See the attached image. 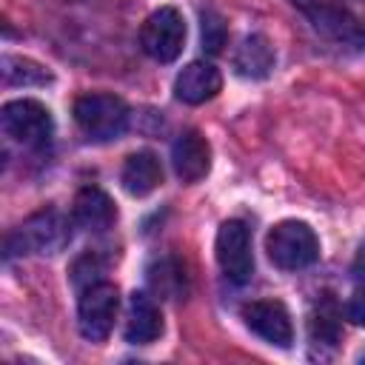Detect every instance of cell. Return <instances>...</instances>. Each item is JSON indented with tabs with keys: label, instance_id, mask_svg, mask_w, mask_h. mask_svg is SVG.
<instances>
[{
	"label": "cell",
	"instance_id": "1",
	"mask_svg": "<svg viewBox=\"0 0 365 365\" xmlns=\"http://www.w3.org/2000/svg\"><path fill=\"white\" fill-rule=\"evenodd\" d=\"M71 237V222L57 208H43L17 225L6 240V257L14 254H57Z\"/></svg>",
	"mask_w": 365,
	"mask_h": 365
},
{
	"label": "cell",
	"instance_id": "2",
	"mask_svg": "<svg viewBox=\"0 0 365 365\" xmlns=\"http://www.w3.org/2000/svg\"><path fill=\"white\" fill-rule=\"evenodd\" d=\"M74 123L91 143H111L128 128V108L114 94H83L74 103Z\"/></svg>",
	"mask_w": 365,
	"mask_h": 365
},
{
	"label": "cell",
	"instance_id": "3",
	"mask_svg": "<svg viewBox=\"0 0 365 365\" xmlns=\"http://www.w3.org/2000/svg\"><path fill=\"white\" fill-rule=\"evenodd\" d=\"M268 259L282 271H299L308 268L319 257V240L308 222L299 220H282L268 231L265 240Z\"/></svg>",
	"mask_w": 365,
	"mask_h": 365
},
{
	"label": "cell",
	"instance_id": "4",
	"mask_svg": "<svg viewBox=\"0 0 365 365\" xmlns=\"http://www.w3.org/2000/svg\"><path fill=\"white\" fill-rule=\"evenodd\" d=\"M0 125H3V134L11 137L14 143L20 145H29V148H46L51 143V134H54V120L48 114V108L37 100H11L3 106L0 111Z\"/></svg>",
	"mask_w": 365,
	"mask_h": 365
},
{
	"label": "cell",
	"instance_id": "5",
	"mask_svg": "<svg viewBox=\"0 0 365 365\" xmlns=\"http://www.w3.org/2000/svg\"><path fill=\"white\" fill-rule=\"evenodd\" d=\"M143 51L157 63H174L185 46V20L177 9L163 6L151 11L140 31Z\"/></svg>",
	"mask_w": 365,
	"mask_h": 365
},
{
	"label": "cell",
	"instance_id": "6",
	"mask_svg": "<svg viewBox=\"0 0 365 365\" xmlns=\"http://www.w3.org/2000/svg\"><path fill=\"white\" fill-rule=\"evenodd\" d=\"M117 288L111 282H91L88 288L80 291V302H77V322H80V334L88 342H103L111 328H114V317H117Z\"/></svg>",
	"mask_w": 365,
	"mask_h": 365
},
{
	"label": "cell",
	"instance_id": "7",
	"mask_svg": "<svg viewBox=\"0 0 365 365\" xmlns=\"http://www.w3.org/2000/svg\"><path fill=\"white\" fill-rule=\"evenodd\" d=\"M291 3L308 17V23L319 34L336 43H345V46H365V29L345 6L334 0H291Z\"/></svg>",
	"mask_w": 365,
	"mask_h": 365
},
{
	"label": "cell",
	"instance_id": "8",
	"mask_svg": "<svg viewBox=\"0 0 365 365\" xmlns=\"http://www.w3.org/2000/svg\"><path fill=\"white\" fill-rule=\"evenodd\" d=\"M217 262L222 274L242 285L254 274V254H251V231L242 220H225L217 231Z\"/></svg>",
	"mask_w": 365,
	"mask_h": 365
},
{
	"label": "cell",
	"instance_id": "9",
	"mask_svg": "<svg viewBox=\"0 0 365 365\" xmlns=\"http://www.w3.org/2000/svg\"><path fill=\"white\" fill-rule=\"evenodd\" d=\"M242 319L245 325L262 336L265 342L277 345V348H288L294 342V325H291V314L279 299H257L248 302L242 308Z\"/></svg>",
	"mask_w": 365,
	"mask_h": 365
},
{
	"label": "cell",
	"instance_id": "10",
	"mask_svg": "<svg viewBox=\"0 0 365 365\" xmlns=\"http://www.w3.org/2000/svg\"><path fill=\"white\" fill-rule=\"evenodd\" d=\"M171 165L182 182H197L211 168V145L200 131H182L171 145Z\"/></svg>",
	"mask_w": 365,
	"mask_h": 365
},
{
	"label": "cell",
	"instance_id": "11",
	"mask_svg": "<svg viewBox=\"0 0 365 365\" xmlns=\"http://www.w3.org/2000/svg\"><path fill=\"white\" fill-rule=\"evenodd\" d=\"M222 88V74L217 66L205 63V60H194L188 63L177 80H174V94L177 100L188 103V106H200L211 97H217V91Z\"/></svg>",
	"mask_w": 365,
	"mask_h": 365
},
{
	"label": "cell",
	"instance_id": "12",
	"mask_svg": "<svg viewBox=\"0 0 365 365\" xmlns=\"http://www.w3.org/2000/svg\"><path fill=\"white\" fill-rule=\"evenodd\" d=\"M163 334V314L157 308V302L143 294L134 291L128 297V317H125V339L131 345H148Z\"/></svg>",
	"mask_w": 365,
	"mask_h": 365
},
{
	"label": "cell",
	"instance_id": "13",
	"mask_svg": "<svg viewBox=\"0 0 365 365\" xmlns=\"http://www.w3.org/2000/svg\"><path fill=\"white\" fill-rule=\"evenodd\" d=\"M71 217L77 225H83L86 231H108L117 220V208L111 202V197L103 188L86 185L77 191L74 205H71Z\"/></svg>",
	"mask_w": 365,
	"mask_h": 365
},
{
	"label": "cell",
	"instance_id": "14",
	"mask_svg": "<svg viewBox=\"0 0 365 365\" xmlns=\"http://www.w3.org/2000/svg\"><path fill=\"white\" fill-rule=\"evenodd\" d=\"M274 48L268 43V37L262 34H248L240 40L237 51H234V71L245 80H262L271 74L274 68Z\"/></svg>",
	"mask_w": 365,
	"mask_h": 365
},
{
	"label": "cell",
	"instance_id": "15",
	"mask_svg": "<svg viewBox=\"0 0 365 365\" xmlns=\"http://www.w3.org/2000/svg\"><path fill=\"white\" fill-rule=\"evenodd\" d=\"M120 182L123 188L131 194V197H145L151 194L160 182H163V165L157 160V154L151 151H137L125 160L123 165V174H120Z\"/></svg>",
	"mask_w": 365,
	"mask_h": 365
},
{
	"label": "cell",
	"instance_id": "16",
	"mask_svg": "<svg viewBox=\"0 0 365 365\" xmlns=\"http://www.w3.org/2000/svg\"><path fill=\"white\" fill-rule=\"evenodd\" d=\"M308 334H311V342H317V345H331L334 348L339 342L342 311H339V305L331 294H322V299H317V305L311 311V319H308Z\"/></svg>",
	"mask_w": 365,
	"mask_h": 365
},
{
	"label": "cell",
	"instance_id": "17",
	"mask_svg": "<svg viewBox=\"0 0 365 365\" xmlns=\"http://www.w3.org/2000/svg\"><path fill=\"white\" fill-rule=\"evenodd\" d=\"M3 83L6 86H46L51 83V71L43 68L40 63L17 54H3Z\"/></svg>",
	"mask_w": 365,
	"mask_h": 365
},
{
	"label": "cell",
	"instance_id": "18",
	"mask_svg": "<svg viewBox=\"0 0 365 365\" xmlns=\"http://www.w3.org/2000/svg\"><path fill=\"white\" fill-rule=\"evenodd\" d=\"M148 282H151L160 294H165V297H171V299H180V294L185 291V277H182V271H180V265H177L174 259H160V262L148 271Z\"/></svg>",
	"mask_w": 365,
	"mask_h": 365
},
{
	"label": "cell",
	"instance_id": "19",
	"mask_svg": "<svg viewBox=\"0 0 365 365\" xmlns=\"http://www.w3.org/2000/svg\"><path fill=\"white\" fill-rule=\"evenodd\" d=\"M200 20H202V23H200V31H202V48H205L208 54H220L222 46H225V37H228L222 17H220L214 9H202V11H200Z\"/></svg>",
	"mask_w": 365,
	"mask_h": 365
},
{
	"label": "cell",
	"instance_id": "20",
	"mask_svg": "<svg viewBox=\"0 0 365 365\" xmlns=\"http://www.w3.org/2000/svg\"><path fill=\"white\" fill-rule=\"evenodd\" d=\"M345 317L354 325H365V288H356L351 294V299L345 302Z\"/></svg>",
	"mask_w": 365,
	"mask_h": 365
},
{
	"label": "cell",
	"instance_id": "21",
	"mask_svg": "<svg viewBox=\"0 0 365 365\" xmlns=\"http://www.w3.org/2000/svg\"><path fill=\"white\" fill-rule=\"evenodd\" d=\"M351 271H354V277H356V279H362V277H365V242L359 245V254H356V259H354V268H351Z\"/></svg>",
	"mask_w": 365,
	"mask_h": 365
}]
</instances>
